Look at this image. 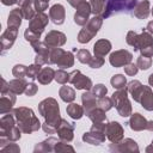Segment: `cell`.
<instances>
[{
  "label": "cell",
  "mask_w": 153,
  "mask_h": 153,
  "mask_svg": "<svg viewBox=\"0 0 153 153\" xmlns=\"http://www.w3.org/2000/svg\"><path fill=\"white\" fill-rule=\"evenodd\" d=\"M143 86L145 85H142L139 80H131V81H129L127 84V86H126L127 91H128V93H130V96L134 99V102L139 103L140 96H141V93L143 91Z\"/></svg>",
  "instance_id": "27"
},
{
  "label": "cell",
  "mask_w": 153,
  "mask_h": 153,
  "mask_svg": "<svg viewBox=\"0 0 153 153\" xmlns=\"http://www.w3.org/2000/svg\"><path fill=\"white\" fill-rule=\"evenodd\" d=\"M103 17L102 16H93L88 19L87 24L79 31L78 33V42L81 44L88 43L99 31V29L103 25Z\"/></svg>",
  "instance_id": "5"
},
{
  "label": "cell",
  "mask_w": 153,
  "mask_h": 153,
  "mask_svg": "<svg viewBox=\"0 0 153 153\" xmlns=\"http://www.w3.org/2000/svg\"><path fill=\"white\" fill-rule=\"evenodd\" d=\"M60 140V139H59ZM59 140L54 136H49L44 141L37 143L33 148L35 153H49V152H55V145L59 142Z\"/></svg>",
  "instance_id": "24"
},
{
  "label": "cell",
  "mask_w": 153,
  "mask_h": 153,
  "mask_svg": "<svg viewBox=\"0 0 153 153\" xmlns=\"http://www.w3.org/2000/svg\"><path fill=\"white\" fill-rule=\"evenodd\" d=\"M151 13V4L148 0L137 1L131 11V16L137 19H146Z\"/></svg>",
  "instance_id": "21"
},
{
  "label": "cell",
  "mask_w": 153,
  "mask_h": 153,
  "mask_svg": "<svg viewBox=\"0 0 153 153\" xmlns=\"http://www.w3.org/2000/svg\"><path fill=\"white\" fill-rule=\"evenodd\" d=\"M18 36V29L17 27H8L2 32L1 37H0V42H1V48H2V53L5 50H8L12 48V45L16 42V38Z\"/></svg>",
  "instance_id": "18"
},
{
  "label": "cell",
  "mask_w": 153,
  "mask_h": 153,
  "mask_svg": "<svg viewBox=\"0 0 153 153\" xmlns=\"http://www.w3.org/2000/svg\"><path fill=\"white\" fill-rule=\"evenodd\" d=\"M105 0H90L91 11L94 16H102L105 10Z\"/></svg>",
  "instance_id": "38"
},
{
  "label": "cell",
  "mask_w": 153,
  "mask_h": 153,
  "mask_svg": "<svg viewBox=\"0 0 153 153\" xmlns=\"http://www.w3.org/2000/svg\"><path fill=\"white\" fill-rule=\"evenodd\" d=\"M69 82L76 88V90H85V91H90L92 88V80L86 76L85 74H82L79 69L73 71L72 73H69Z\"/></svg>",
  "instance_id": "11"
},
{
  "label": "cell",
  "mask_w": 153,
  "mask_h": 153,
  "mask_svg": "<svg viewBox=\"0 0 153 153\" xmlns=\"http://www.w3.org/2000/svg\"><path fill=\"white\" fill-rule=\"evenodd\" d=\"M44 1H48V2H49V1H50V0H44Z\"/></svg>",
  "instance_id": "59"
},
{
  "label": "cell",
  "mask_w": 153,
  "mask_h": 153,
  "mask_svg": "<svg viewBox=\"0 0 153 153\" xmlns=\"http://www.w3.org/2000/svg\"><path fill=\"white\" fill-rule=\"evenodd\" d=\"M49 2L44 0H35V10L36 12H44L48 8Z\"/></svg>",
  "instance_id": "51"
},
{
  "label": "cell",
  "mask_w": 153,
  "mask_h": 153,
  "mask_svg": "<svg viewBox=\"0 0 153 153\" xmlns=\"http://www.w3.org/2000/svg\"><path fill=\"white\" fill-rule=\"evenodd\" d=\"M49 18L55 25H61L66 19V11L61 4H55L49 8Z\"/></svg>",
  "instance_id": "20"
},
{
  "label": "cell",
  "mask_w": 153,
  "mask_h": 153,
  "mask_svg": "<svg viewBox=\"0 0 153 153\" xmlns=\"http://www.w3.org/2000/svg\"><path fill=\"white\" fill-rule=\"evenodd\" d=\"M41 69H42V66H41V65H37V63L30 65V66L27 67V74H26V76L30 78L31 80H35V79H37V76H38V74H39V72H41Z\"/></svg>",
  "instance_id": "41"
},
{
  "label": "cell",
  "mask_w": 153,
  "mask_h": 153,
  "mask_svg": "<svg viewBox=\"0 0 153 153\" xmlns=\"http://www.w3.org/2000/svg\"><path fill=\"white\" fill-rule=\"evenodd\" d=\"M110 84H111V86L114 88L121 90V88H124L127 86V79H126V76L123 74H115L110 79Z\"/></svg>",
  "instance_id": "37"
},
{
  "label": "cell",
  "mask_w": 153,
  "mask_h": 153,
  "mask_svg": "<svg viewBox=\"0 0 153 153\" xmlns=\"http://www.w3.org/2000/svg\"><path fill=\"white\" fill-rule=\"evenodd\" d=\"M55 78V71L51 67H43L37 76V80L42 85H49Z\"/></svg>",
  "instance_id": "31"
},
{
  "label": "cell",
  "mask_w": 153,
  "mask_h": 153,
  "mask_svg": "<svg viewBox=\"0 0 153 153\" xmlns=\"http://www.w3.org/2000/svg\"><path fill=\"white\" fill-rule=\"evenodd\" d=\"M38 112L44 118V123L42 124L43 131L47 134L56 133V129L62 120L57 100L53 97H48L43 99L38 104Z\"/></svg>",
  "instance_id": "1"
},
{
  "label": "cell",
  "mask_w": 153,
  "mask_h": 153,
  "mask_svg": "<svg viewBox=\"0 0 153 153\" xmlns=\"http://www.w3.org/2000/svg\"><path fill=\"white\" fill-rule=\"evenodd\" d=\"M105 124L104 122L100 123H93L91 129L82 134V141L93 146H98L105 141Z\"/></svg>",
  "instance_id": "8"
},
{
  "label": "cell",
  "mask_w": 153,
  "mask_h": 153,
  "mask_svg": "<svg viewBox=\"0 0 153 153\" xmlns=\"http://www.w3.org/2000/svg\"><path fill=\"white\" fill-rule=\"evenodd\" d=\"M54 79H55L56 82L65 85V84L69 82V73H67L66 71H63L62 68H60V69H57L55 72V78Z\"/></svg>",
  "instance_id": "39"
},
{
  "label": "cell",
  "mask_w": 153,
  "mask_h": 153,
  "mask_svg": "<svg viewBox=\"0 0 153 153\" xmlns=\"http://www.w3.org/2000/svg\"><path fill=\"white\" fill-rule=\"evenodd\" d=\"M137 0H106L105 2V10L102 14V17L109 18L114 14L118 13H129L131 14V11L134 6L136 5Z\"/></svg>",
  "instance_id": "4"
},
{
  "label": "cell",
  "mask_w": 153,
  "mask_h": 153,
  "mask_svg": "<svg viewBox=\"0 0 153 153\" xmlns=\"http://www.w3.org/2000/svg\"><path fill=\"white\" fill-rule=\"evenodd\" d=\"M49 19L50 18L44 12H37L33 18L29 20V29L38 35H42L49 23Z\"/></svg>",
  "instance_id": "15"
},
{
  "label": "cell",
  "mask_w": 153,
  "mask_h": 153,
  "mask_svg": "<svg viewBox=\"0 0 153 153\" xmlns=\"http://www.w3.org/2000/svg\"><path fill=\"white\" fill-rule=\"evenodd\" d=\"M124 73L127 74V75H130V76H134V75H136V73H137V71H139V67L136 66V65H134V63H128V65H126L124 67Z\"/></svg>",
  "instance_id": "49"
},
{
  "label": "cell",
  "mask_w": 153,
  "mask_h": 153,
  "mask_svg": "<svg viewBox=\"0 0 153 153\" xmlns=\"http://www.w3.org/2000/svg\"><path fill=\"white\" fill-rule=\"evenodd\" d=\"M66 41H67V38L63 32L57 31V30H51L45 35L43 42L49 48H60L66 43Z\"/></svg>",
  "instance_id": "17"
},
{
  "label": "cell",
  "mask_w": 153,
  "mask_h": 153,
  "mask_svg": "<svg viewBox=\"0 0 153 153\" xmlns=\"http://www.w3.org/2000/svg\"><path fill=\"white\" fill-rule=\"evenodd\" d=\"M92 13L91 11V5L90 2H85L82 6H80L79 8H76V12L74 14V23L76 25L80 26H85L90 19V14Z\"/></svg>",
  "instance_id": "19"
},
{
  "label": "cell",
  "mask_w": 153,
  "mask_h": 153,
  "mask_svg": "<svg viewBox=\"0 0 153 153\" xmlns=\"http://www.w3.org/2000/svg\"><path fill=\"white\" fill-rule=\"evenodd\" d=\"M136 66L139 67V69H142V71H147L151 66H152V59L148 57V56H139L137 57V61H136Z\"/></svg>",
  "instance_id": "40"
},
{
  "label": "cell",
  "mask_w": 153,
  "mask_h": 153,
  "mask_svg": "<svg viewBox=\"0 0 153 153\" xmlns=\"http://www.w3.org/2000/svg\"><path fill=\"white\" fill-rule=\"evenodd\" d=\"M23 13L22 10L19 7L11 10L8 18H7V26L8 27H17L19 29V26L22 25V20H23Z\"/></svg>",
  "instance_id": "29"
},
{
  "label": "cell",
  "mask_w": 153,
  "mask_h": 153,
  "mask_svg": "<svg viewBox=\"0 0 153 153\" xmlns=\"http://www.w3.org/2000/svg\"><path fill=\"white\" fill-rule=\"evenodd\" d=\"M5 6H12V5H14V4H17V1L18 0H0Z\"/></svg>",
  "instance_id": "54"
},
{
  "label": "cell",
  "mask_w": 153,
  "mask_h": 153,
  "mask_svg": "<svg viewBox=\"0 0 153 153\" xmlns=\"http://www.w3.org/2000/svg\"><path fill=\"white\" fill-rule=\"evenodd\" d=\"M146 152H147V153H153V140H152L151 145L146 147Z\"/></svg>",
  "instance_id": "56"
},
{
  "label": "cell",
  "mask_w": 153,
  "mask_h": 153,
  "mask_svg": "<svg viewBox=\"0 0 153 153\" xmlns=\"http://www.w3.org/2000/svg\"><path fill=\"white\" fill-rule=\"evenodd\" d=\"M16 141H11L6 137H0V151L2 153H19L20 148Z\"/></svg>",
  "instance_id": "33"
},
{
  "label": "cell",
  "mask_w": 153,
  "mask_h": 153,
  "mask_svg": "<svg viewBox=\"0 0 153 153\" xmlns=\"http://www.w3.org/2000/svg\"><path fill=\"white\" fill-rule=\"evenodd\" d=\"M133 60V54L126 49H120L110 54L109 56V62L112 67L118 68V67H124L126 65L130 63Z\"/></svg>",
  "instance_id": "12"
},
{
  "label": "cell",
  "mask_w": 153,
  "mask_h": 153,
  "mask_svg": "<svg viewBox=\"0 0 153 153\" xmlns=\"http://www.w3.org/2000/svg\"><path fill=\"white\" fill-rule=\"evenodd\" d=\"M74 129H75V124L73 122H68L67 120H61L56 133H57V137L65 142H71L74 139Z\"/></svg>",
  "instance_id": "14"
},
{
  "label": "cell",
  "mask_w": 153,
  "mask_h": 153,
  "mask_svg": "<svg viewBox=\"0 0 153 153\" xmlns=\"http://www.w3.org/2000/svg\"><path fill=\"white\" fill-rule=\"evenodd\" d=\"M59 96L65 103H72L75 99V91L71 86H67L66 84L60 87L59 90Z\"/></svg>",
  "instance_id": "35"
},
{
  "label": "cell",
  "mask_w": 153,
  "mask_h": 153,
  "mask_svg": "<svg viewBox=\"0 0 153 153\" xmlns=\"http://www.w3.org/2000/svg\"><path fill=\"white\" fill-rule=\"evenodd\" d=\"M0 137H6L11 141H18L22 137V130L17 126L12 112L5 114L0 118Z\"/></svg>",
  "instance_id": "3"
},
{
  "label": "cell",
  "mask_w": 153,
  "mask_h": 153,
  "mask_svg": "<svg viewBox=\"0 0 153 153\" xmlns=\"http://www.w3.org/2000/svg\"><path fill=\"white\" fill-rule=\"evenodd\" d=\"M114 106L116 108L117 112L122 117H128L131 115V103L128 98V91L127 87L117 90L111 96Z\"/></svg>",
  "instance_id": "7"
},
{
  "label": "cell",
  "mask_w": 153,
  "mask_h": 153,
  "mask_svg": "<svg viewBox=\"0 0 153 153\" xmlns=\"http://www.w3.org/2000/svg\"><path fill=\"white\" fill-rule=\"evenodd\" d=\"M12 74L16 78H25L27 74V67L24 65H16L12 68Z\"/></svg>",
  "instance_id": "43"
},
{
  "label": "cell",
  "mask_w": 153,
  "mask_h": 153,
  "mask_svg": "<svg viewBox=\"0 0 153 153\" xmlns=\"http://www.w3.org/2000/svg\"><path fill=\"white\" fill-rule=\"evenodd\" d=\"M67 2H68L72 7H74V8L76 10V8H79L80 6H82V5L86 2V0H67Z\"/></svg>",
  "instance_id": "53"
},
{
  "label": "cell",
  "mask_w": 153,
  "mask_h": 153,
  "mask_svg": "<svg viewBox=\"0 0 153 153\" xmlns=\"http://www.w3.org/2000/svg\"><path fill=\"white\" fill-rule=\"evenodd\" d=\"M103 65H104V59H103V56H97V55L92 56L91 60H90V62H88V66H90L91 68H100Z\"/></svg>",
  "instance_id": "48"
},
{
  "label": "cell",
  "mask_w": 153,
  "mask_h": 153,
  "mask_svg": "<svg viewBox=\"0 0 153 153\" xmlns=\"http://www.w3.org/2000/svg\"><path fill=\"white\" fill-rule=\"evenodd\" d=\"M139 103L141 104V106L145 110H147V111L153 110V91H152L151 86H143V91L140 96Z\"/></svg>",
  "instance_id": "25"
},
{
  "label": "cell",
  "mask_w": 153,
  "mask_h": 153,
  "mask_svg": "<svg viewBox=\"0 0 153 153\" xmlns=\"http://www.w3.org/2000/svg\"><path fill=\"white\" fill-rule=\"evenodd\" d=\"M140 53H141V55H143V56L152 57V56H153V45H149V47H146V48L141 49Z\"/></svg>",
  "instance_id": "52"
},
{
  "label": "cell",
  "mask_w": 153,
  "mask_h": 153,
  "mask_svg": "<svg viewBox=\"0 0 153 153\" xmlns=\"http://www.w3.org/2000/svg\"><path fill=\"white\" fill-rule=\"evenodd\" d=\"M148 84H149V86H152V87H153V73L148 76Z\"/></svg>",
  "instance_id": "58"
},
{
  "label": "cell",
  "mask_w": 153,
  "mask_h": 153,
  "mask_svg": "<svg viewBox=\"0 0 153 153\" xmlns=\"http://www.w3.org/2000/svg\"><path fill=\"white\" fill-rule=\"evenodd\" d=\"M56 65H57V67H60V68H62V69L73 67V65H74V55H73L71 51L63 50V53H62L61 56L59 57Z\"/></svg>",
  "instance_id": "34"
},
{
  "label": "cell",
  "mask_w": 153,
  "mask_h": 153,
  "mask_svg": "<svg viewBox=\"0 0 153 153\" xmlns=\"http://www.w3.org/2000/svg\"><path fill=\"white\" fill-rule=\"evenodd\" d=\"M147 130L153 131V120L152 121H148V123H147Z\"/></svg>",
  "instance_id": "57"
},
{
  "label": "cell",
  "mask_w": 153,
  "mask_h": 153,
  "mask_svg": "<svg viewBox=\"0 0 153 153\" xmlns=\"http://www.w3.org/2000/svg\"><path fill=\"white\" fill-rule=\"evenodd\" d=\"M152 16H153V10H152Z\"/></svg>",
  "instance_id": "60"
},
{
  "label": "cell",
  "mask_w": 153,
  "mask_h": 153,
  "mask_svg": "<svg viewBox=\"0 0 153 153\" xmlns=\"http://www.w3.org/2000/svg\"><path fill=\"white\" fill-rule=\"evenodd\" d=\"M74 152V148L68 145L67 142L62 141V140H59V142L55 145V152L56 153H60V152Z\"/></svg>",
  "instance_id": "47"
},
{
  "label": "cell",
  "mask_w": 153,
  "mask_h": 153,
  "mask_svg": "<svg viewBox=\"0 0 153 153\" xmlns=\"http://www.w3.org/2000/svg\"><path fill=\"white\" fill-rule=\"evenodd\" d=\"M11 112L13 114L17 126L19 127L22 133L31 134L33 131H37L42 127L38 117L35 115L33 110L30 108L18 106V108H14Z\"/></svg>",
  "instance_id": "2"
},
{
  "label": "cell",
  "mask_w": 153,
  "mask_h": 153,
  "mask_svg": "<svg viewBox=\"0 0 153 153\" xmlns=\"http://www.w3.org/2000/svg\"><path fill=\"white\" fill-rule=\"evenodd\" d=\"M66 112H67V115H68L71 118H73V120H80V118L84 116L85 110H84V106H81V105H79V104L72 102V103H69V104L67 105Z\"/></svg>",
  "instance_id": "32"
},
{
  "label": "cell",
  "mask_w": 153,
  "mask_h": 153,
  "mask_svg": "<svg viewBox=\"0 0 153 153\" xmlns=\"http://www.w3.org/2000/svg\"><path fill=\"white\" fill-rule=\"evenodd\" d=\"M91 54H90V51L87 50V49H79L78 51H76V59H78V61L79 62H81V63H87L88 65V62H90V60H91Z\"/></svg>",
  "instance_id": "42"
},
{
  "label": "cell",
  "mask_w": 153,
  "mask_h": 153,
  "mask_svg": "<svg viewBox=\"0 0 153 153\" xmlns=\"http://www.w3.org/2000/svg\"><path fill=\"white\" fill-rule=\"evenodd\" d=\"M126 42L128 45L133 47L134 51H140L146 47L153 45V35L149 33L146 29H142V32L140 35L135 31H128L126 36Z\"/></svg>",
  "instance_id": "6"
},
{
  "label": "cell",
  "mask_w": 153,
  "mask_h": 153,
  "mask_svg": "<svg viewBox=\"0 0 153 153\" xmlns=\"http://www.w3.org/2000/svg\"><path fill=\"white\" fill-rule=\"evenodd\" d=\"M104 133H105L106 139L110 142H114V143H117V142L122 141L123 140V136H124V129L121 126V123L117 122V121L108 122L105 124Z\"/></svg>",
  "instance_id": "9"
},
{
  "label": "cell",
  "mask_w": 153,
  "mask_h": 153,
  "mask_svg": "<svg viewBox=\"0 0 153 153\" xmlns=\"http://www.w3.org/2000/svg\"><path fill=\"white\" fill-rule=\"evenodd\" d=\"M109 149L111 152H120V153H137L139 146L136 141H134L130 137H127L117 143L111 142V145L109 146Z\"/></svg>",
  "instance_id": "13"
},
{
  "label": "cell",
  "mask_w": 153,
  "mask_h": 153,
  "mask_svg": "<svg viewBox=\"0 0 153 153\" xmlns=\"http://www.w3.org/2000/svg\"><path fill=\"white\" fill-rule=\"evenodd\" d=\"M18 7L22 10L23 17L26 20H31L37 13L35 10V0H18Z\"/></svg>",
  "instance_id": "23"
},
{
  "label": "cell",
  "mask_w": 153,
  "mask_h": 153,
  "mask_svg": "<svg viewBox=\"0 0 153 153\" xmlns=\"http://www.w3.org/2000/svg\"><path fill=\"white\" fill-rule=\"evenodd\" d=\"M39 37H41V35H38V33L31 31L29 27L24 31V38H25L30 44H33V43H36L37 41H39Z\"/></svg>",
  "instance_id": "46"
},
{
  "label": "cell",
  "mask_w": 153,
  "mask_h": 153,
  "mask_svg": "<svg viewBox=\"0 0 153 153\" xmlns=\"http://www.w3.org/2000/svg\"><path fill=\"white\" fill-rule=\"evenodd\" d=\"M149 33H152L153 35V20H151V22H148V24H147V26L145 27Z\"/></svg>",
  "instance_id": "55"
},
{
  "label": "cell",
  "mask_w": 153,
  "mask_h": 153,
  "mask_svg": "<svg viewBox=\"0 0 153 153\" xmlns=\"http://www.w3.org/2000/svg\"><path fill=\"white\" fill-rule=\"evenodd\" d=\"M111 48H112L111 42L109 39L102 38V39H98L94 43V45H93V53L97 56H105L106 54L110 53Z\"/></svg>",
  "instance_id": "28"
},
{
  "label": "cell",
  "mask_w": 153,
  "mask_h": 153,
  "mask_svg": "<svg viewBox=\"0 0 153 153\" xmlns=\"http://www.w3.org/2000/svg\"><path fill=\"white\" fill-rule=\"evenodd\" d=\"M27 84L29 82H26V80L24 78H16V79L8 81V88L16 94H22L25 92Z\"/></svg>",
  "instance_id": "30"
},
{
  "label": "cell",
  "mask_w": 153,
  "mask_h": 153,
  "mask_svg": "<svg viewBox=\"0 0 153 153\" xmlns=\"http://www.w3.org/2000/svg\"><path fill=\"white\" fill-rule=\"evenodd\" d=\"M31 45L36 53L35 63L41 65V66L50 65V48L44 42H41V41H37L36 43H33Z\"/></svg>",
  "instance_id": "10"
},
{
  "label": "cell",
  "mask_w": 153,
  "mask_h": 153,
  "mask_svg": "<svg viewBox=\"0 0 153 153\" xmlns=\"http://www.w3.org/2000/svg\"><path fill=\"white\" fill-rule=\"evenodd\" d=\"M37 91H38V86L35 84V82H29L27 84V86H26V88H25V96H27V97H32V96H35L36 93H37Z\"/></svg>",
  "instance_id": "50"
},
{
  "label": "cell",
  "mask_w": 153,
  "mask_h": 153,
  "mask_svg": "<svg viewBox=\"0 0 153 153\" xmlns=\"http://www.w3.org/2000/svg\"><path fill=\"white\" fill-rule=\"evenodd\" d=\"M105 112H106L105 110H103V109H100L99 106H97V108L92 109L91 111H88L86 115H87V117H88L93 123H100V122H105V120H106Z\"/></svg>",
  "instance_id": "36"
},
{
  "label": "cell",
  "mask_w": 153,
  "mask_h": 153,
  "mask_svg": "<svg viewBox=\"0 0 153 153\" xmlns=\"http://www.w3.org/2000/svg\"><path fill=\"white\" fill-rule=\"evenodd\" d=\"M147 123H148V121L139 112L131 114L130 118L128 121V124H129L130 129L134 130V131H141L143 129H147Z\"/></svg>",
  "instance_id": "22"
},
{
  "label": "cell",
  "mask_w": 153,
  "mask_h": 153,
  "mask_svg": "<svg viewBox=\"0 0 153 153\" xmlns=\"http://www.w3.org/2000/svg\"><path fill=\"white\" fill-rule=\"evenodd\" d=\"M16 93H13L10 88L1 91L0 97V114L5 115L13 110V105L16 103Z\"/></svg>",
  "instance_id": "16"
},
{
  "label": "cell",
  "mask_w": 153,
  "mask_h": 153,
  "mask_svg": "<svg viewBox=\"0 0 153 153\" xmlns=\"http://www.w3.org/2000/svg\"><path fill=\"white\" fill-rule=\"evenodd\" d=\"M91 91L93 92V94H94L97 98H102V97L106 96V93H108V88H106L105 85H103V84H97V85L92 86Z\"/></svg>",
  "instance_id": "45"
},
{
  "label": "cell",
  "mask_w": 153,
  "mask_h": 153,
  "mask_svg": "<svg viewBox=\"0 0 153 153\" xmlns=\"http://www.w3.org/2000/svg\"><path fill=\"white\" fill-rule=\"evenodd\" d=\"M98 106L105 111H109L112 106H114V103H112V99L111 97H102L98 99Z\"/></svg>",
  "instance_id": "44"
},
{
  "label": "cell",
  "mask_w": 153,
  "mask_h": 153,
  "mask_svg": "<svg viewBox=\"0 0 153 153\" xmlns=\"http://www.w3.org/2000/svg\"><path fill=\"white\" fill-rule=\"evenodd\" d=\"M96 98L97 97L93 94V92L91 90L90 91H85L81 94V103H82L85 114H87L88 111H91L92 109L98 106V100H96Z\"/></svg>",
  "instance_id": "26"
}]
</instances>
